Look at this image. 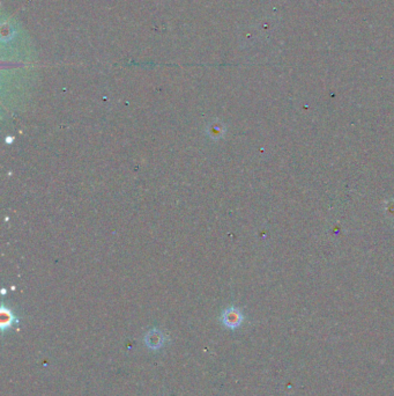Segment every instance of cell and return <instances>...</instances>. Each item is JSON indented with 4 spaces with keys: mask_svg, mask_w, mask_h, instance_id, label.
<instances>
[{
    "mask_svg": "<svg viewBox=\"0 0 394 396\" xmlns=\"http://www.w3.org/2000/svg\"><path fill=\"white\" fill-rule=\"evenodd\" d=\"M243 322V314L239 310H237L235 307L227 308L222 314V323L227 328L230 329H235V328L239 327L240 323Z\"/></svg>",
    "mask_w": 394,
    "mask_h": 396,
    "instance_id": "6da1fadb",
    "label": "cell"
},
{
    "mask_svg": "<svg viewBox=\"0 0 394 396\" xmlns=\"http://www.w3.org/2000/svg\"><path fill=\"white\" fill-rule=\"evenodd\" d=\"M144 343L152 350H158L164 344V335L158 329H152L144 336Z\"/></svg>",
    "mask_w": 394,
    "mask_h": 396,
    "instance_id": "7a4b0ae2",
    "label": "cell"
},
{
    "mask_svg": "<svg viewBox=\"0 0 394 396\" xmlns=\"http://www.w3.org/2000/svg\"><path fill=\"white\" fill-rule=\"evenodd\" d=\"M0 317H2V323H0V326H2L3 330L10 328L15 322L14 314L12 313L11 310H9V308H6V307H2V311H0Z\"/></svg>",
    "mask_w": 394,
    "mask_h": 396,
    "instance_id": "3957f363",
    "label": "cell"
},
{
    "mask_svg": "<svg viewBox=\"0 0 394 396\" xmlns=\"http://www.w3.org/2000/svg\"><path fill=\"white\" fill-rule=\"evenodd\" d=\"M210 135L212 136L213 138H218V137H221V136L223 135V130L221 126H218V125H212L211 129H210Z\"/></svg>",
    "mask_w": 394,
    "mask_h": 396,
    "instance_id": "277c9868",
    "label": "cell"
}]
</instances>
